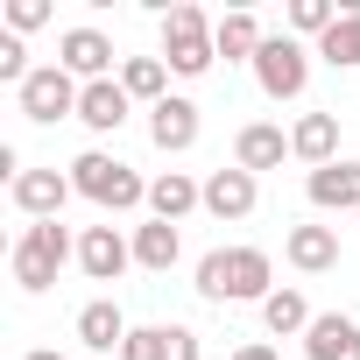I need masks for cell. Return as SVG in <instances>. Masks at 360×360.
Returning a JSON list of instances; mask_svg holds the SVG:
<instances>
[{
    "mask_svg": "<svg viewBox=\"0 0 360 360\" xmlns=\"http://www.w3.org/2000/svg\"><path fill=\"white\" fill-rule=\"evenodd\" d=\"M269 283H276V269H269L262 248H212L198 262V297L205 304H269Z\"/></svg>",
    "mask_w": 360,
    "mask_h": 360,
    "instance_id": "6da1fadb",
    "label": "cell"
},
{
    "mask_svg": "<svg viewBox=\"0 0 360 360\" xmlns=\"http://www.w3.org/2000/svg\"><path fill=\"white\" fill-rule=\"evenodd\" d=\"M255 198H262V184H255L248 169H212V176H205V212H212V219H248Z\"/></svg>",
    "mask_w": 360,
    "mask_h": 360,
    "instance_id": "5bb4252c",
    "label": "cell"
},
{
    "mask_svg": "<svg viewBox=\"0 0 360 360\" xmlns=\"http://www.w3.org/2000/svg\"><path fill=\"white\" fill-rule=\"evenodd\" d=\"M318 57L339 64V71H360V8H339V22H332V36L318 43Z\"/></svg>",
    "mask_w": 360,
    "mask_h": 360,
    "instance_id": "cb8c5ba5",
    "label": "cell"
},
{
    "mask_svg": "<svg viewBox=\"0 0 360 360\" xmlns=\"http://www.w3.org/2000/svg\"><path fill=\"white\" fill-rule=\"evenodd\" d=\"M212 43H219V57H226V64H240V57L255 64L269 36H262V22H255V15H219V22H212Z\"/></svg>",
    "mask_w": 360,
    "mask_h": 360,
    "instance_id": "44dd1931",
    "label": "cell"
},
{
    "mask_svg": "<svg viewBox=\"0 0 360 360\" xmlns=\"http://www.w3.org/2000/svg\"><path fill=\"white\" fill-rule=\"evenodd\" d=\"M311 304H304V290H269V304H262V325L276 332V339H290V332H311Z\"/></svg>",
    "mask_w": 360,
    "mask_h": 360,
    "instance_id": "7402d4cb",
    "label": "cell"
},
{
    "mask_svg": "<svg viewBox=\"0 0 360 360\" xmlns=\"http://www.w3.org/2000/svg\"><path fill=\"white\" fill-rule=\"evenodd\" d=\"M120 85H127V99L162 106V99H169V92H162V85H169V64H162V57H127V64H120Z\"/></svg>",
    "mask_w": 360,
    "mask_h": 360,
    "instance_id": "603a6c76",
    "label": "cell"
},
{
    "mask_svg": "<svg viewBox=\"0 0 360 360\" xmlns=\"http://www.w3.org/2000/svg\"><path fill=\"white\" fill-rule=\"evenodd\" d=\"M29 360H64V353H57V346H36V353H29Z\"/></svg>",
    "mask_w": 360,
    "mask_h": 360,
    "instance_id": "f546056e",
    "label": "cell"
},
{
    "mask_svg": "<svg viewBox=\"0 0 360 360\" xmlns=\"http://www.w3.org/2000/svg\"><path fill=\"white\" fill-rule=\"evenodd\" d=\"M148 141L162 148V155H184L191 141H198V106L191 99H162V106H148Z\"/></svg>",
    "mask_w": 360,
    "mask_h": 360,
    "instance_id": "8fae6325",
    "label": "cell"
},
{
    "mask_svg": "<svg viewBox=\"0 0 360 360\" xmlns=\"http://www.w3.org/2000/svg\"><path fill=\"white\" fill-rule=\"evenodd\" d=\"M212 57H219V43H212L205 8L176 0V8L162 15V64H169L176 78H205V71H212Z\"/></svg>",
    "mask_w": 360,
    "mask_h": 360,
    "instance_id": "3957f363",
    "label": "cell"
},
{
    "mask_svg": "<svg viewBox=\"0 0 360 360\" xmlns=\"http://www.w3.org/2000/svg\"><path fill=\"white\" fill-rule=\"evenodd\" d=\"M290 155H304L311 169L339 162V113H304V120L290 127Z\"/></svg>",
    "mask_w": 360,
    "mask_h": 360,
    "instance_id": "2e32d148",
    "label": "cell"
},
{
    "mask_svg": "<svg viewBox=\"0 0 360 360\" xmlns=\"http://www.w3.org/2000/svg\"><path fill=\"white\" fill-rule=\"evenodd\" d=\"M198 205H205V184H198L191 169H162L155 184H148V212L169 219V226H176V219H191Z\"/></svg>",
    "mask_w": 360,
    "mask_h": 360,
    "instance_id": "4fadbf2b",
    "label": "cell"
},
{
    "mask_svg": "<svg viewBox=\"0 0 360 360\" xmlns=\"http://www.w3.org/2000/svg\"><path fill=\"white\" fill-rule=\"evenodd\" d=\"M120 360H169V325H134Z\"/></svg>",
    "mask_w": 360,
    "mask_h": 360,
    "instance_id": "484cf974",
    "label": "cell"
},
{
    "mask_svg": "<svg viewBox=\"0 0 360 360\" xmlns=\"http://www.w3.org/2000/svg\"><path fill=\"white\" fill-rule=\"evenodd\" d=\"M127 106H134V99H127V85H120V78H99V85H85L78 120H85L92 134H113V127L127 120Z\"/></svg>",
    "mask_w": 360,
    "mask_h": 360,
    "instance_id": "d6986e66",
    "label": "cell"
},
{
    "mask_svg": "<svg viewBox=\"0 0 360 360\" xmlns=\"http://www.w3.org/2000/svg\"><path fill=\"white\" fill-rule=\"evenodd\" d=\"M50 22V0H8V36H29Z\"/></svg>",
    "mask_w": 360,
    "mask_h": 360,
    "instance_id": "4316f807",
    "label": "cell"
},
{
    "mask_svg": "<svg viewBox=\"0 0 360 360\" xmlns=\"http://www.w3.org/2000/svg\"><path fill=\"white\" fill-rule=\"evenodd\" d=\"M283 155H290V134H283L276 120H248V127L233 134V169H248V176L276 169Z\"/></svg>",
    "mask_w": 360,
    "mask_h": 360,
    "instance_id": "30bf717a",
    "label": "cell"
},
{
    "mask_svg": "<svg viewBox=\"0 0 360 360\" xmlns=\"http://www.w3.org/2000/svg\"><path fill=\"white\" fill-rule=\"evenodd\" d=\"M127 262H134V240H120L113 226H85V233H78V269H85L92 283H120Z\"/></svg>",
    "mask_w": 360,
    "mask_h": 360,
    "instance_id": "ba28073f",
    "label": "cell"
},
{
    "mask_svg": "<svg viewBox=\"0 0 360 360\" xmlns=\"http://www.w3.org/2000/svg\"><path fill=\"white\" fill-rule=\"evenodd\" d=\"M255 85H262L269 99H297V92L311 85V50H304L297 36H269L262 57H255Z\"/></svg>",
    "mask_w": 360,
    "mask_h": 360,
    "instance_id": "5b68a950",
    "label": "cell"
},
{
    "mask_svg": "<svg viewBox=\"0 0 360 360\" xmlns=\"http://www.w3.org/2000/svg\"><path fill=\"white\" fill-rule=\"evenodd\" d=\"M304 353L311 360H360V325L339 318V311H318L311 332H304Z\"/></svg>",
    "mask_w": 360,
    "mask_h": 360,
    "instance_id": "9a60e30c",
    "label": "cell"
},
{
    "mask_svg": "<svg viewBox=\"0 0 360 360\" xmlns=\"http://www.w3.org/2000/svg\"><path fill=\"white\" fill-rule=\"evenodd\" d=\"M71 255H78V248H71V233H64L57 219H36V226H22V240H15L8 269H15V283L36 297V290H50V283H57V269H64Z\"/></svg>",
    "mask_w": 360,
    "mask_h": 360,
    "instance_id": "277c9868",
    "label": "cell"
},
{
    "mask_svg": "<svg viewBox=\"0 0 360 360\" xmlns=\"http://www.w3.org/2000/svg\"><path fill=\"white\" fill-rule=\"evenodd\" d=\"M71 191L92 198V205H106V212H134V205H148V184H141L120 155H106V148H85V155L71 162Z\"/></svg>",
    "mask_w": 360,
    "mask_h": 360,
    "instance_id": "7a4b0ae2",
    "label": "cell"
},
{
    "mask_svg": "<svg viewBox=\"0 0 360 360\" xmlns=\"http://www.w3.org/2000/svg\"><path fill=\"white\" fill-rule=\"evenodd\" d=\"M332 22H339V8H332V0H290V29L297 36H332Z\"/></svg>",
    "mask_w": 360,
    "mask_h": 360,
    "instance_id": "d4e9b609",
    "label": "cell"
},
{
    "mask_svg": "<svg viewBox=\"0 0 360 360\" xmlns=\"http://www.w3.org/2000/svg\"><path fill=\"white\" fill-rule=\"evenodd\" d=\"M127 318H120V304L113 297H92L85 311H78V346H92V353H113V346H127Z\"/></svg>",
    "mask_w": 360,
    "mask_h": 360,
    "instance_id": "ac0fdd59",
    "label": "cell"
},
{
    "mask_svg": "<svg viewBox=\"0 0 360 360\" xmlns=\"http://www.w3.org/2000/svg\"><path fill=\"white\" fill-rule=\"evenodd\" d=\"M233 360H283L269 339H248V346H233Z\"/></svg>",
    "mask_w": 360,
    "mask_h": 360,
    "instance_id": "f1b7e54d",
    "label": "cell"
},
{
    "mask_svg": "<svg viewBox=\"0 0 360 360\" xmlns=\"http://www.w3.org/2000/svg\"><path fill=\"white\" fill-rule=\"evenodd\" d=\"M304 191H311V205L318 212H360V162H325V169H311L304 176Z\"/></svg>",
    "mask_w": 360,
    "mask_h": 360,
    "instance_id": "9c48e42d",
    "label": "cell"
},
{
    "mask_svg": "<svg viewBox=\"0 0 360 360\" xmlns=\"http://www.w3.org/2000/svg\"><path fill=\"white\" fill-rule=\"evenodd\" d=\"M169 360H198V332L191 325H169Z\"/></svg>",
    "mask_w": 360,
    "mask_h": 360,
    "instance_id": "83f0119b",
    "label": "cell"
},
{
    "mask_svg": "<svg viewBox=\"0 0 360 360\" xmlns=\"http://www.w3.org/2000/svg\"><path fill=\"white\" fill-rule=\"evenodd\" d=\"M57 64H64L71 78L99 85V78H113V43H106L99 29H64V36H57Z\"/></svg>",
    "mask_w": 360,
    "mask_h": 360,
    "instance_id": "52a82bcc",
    "label": "cell"
},
{
    "mask_svg": "<svg viewBox=\"0 0 360 360\" xmlns=\"http://www.w3.org/2000/svg\"><path fill=\"white\" fill-rule=\"evenodd\" d=\"M8 191H15V205H22L29 219H57V212L71 205V176H57V169H22Z\"/></svg>",
    "mask_w": 360,
    "mask_h": 360,
    "instance_id": "7c38bea8",
    "label": "cell"
},
{
    "mask_svg": "<svg viewBox=\"0 0 360 360\" xmlns=\"http://www.w3.org/2000/svg\"><path fill=\"white\" fill-rule=\"evenodd\" d=\"M283 255H290V269L325 276V269H339V233H332V226H290Z\"/></svg>",
    "mask_w": 360,
    "mask_h": 360,
    "instance_id": "e0dca14e",
    "label": "cell"
},
{
    "mask_svg": "<svg viewBox=\"0 0 360 360\" xmlns=\"http://www.w3.org/2000/svg\"><path fill=\"white\" fill-rule=\"evenodd\" d=\"M78 99H85V85L64 71V64H36L29 71V85H22V113L29 120H64V113H78Z\"/></svg>",
    "mask_w": 360,
    "mask_h": 360,
    "instance_id": "8992f818",
    "label": "cell"
},
{
    "mask_svg": "<svg viewBox=\"0 0 360 360\" xmlns=\"http://www.w3.org/2000/svg\"><path fill=\"white\" fill-rule=\"evenodd\" d=\"M176 255H184V240H176V226H169V219L134 226V262H141L148 276H169V269H176Z\"/></svg>",
    "mask_w": 360,
    "mask_h": 360,
    "instance_id": "ffe728a7",
    "label": "cell"
}]
</instances>
